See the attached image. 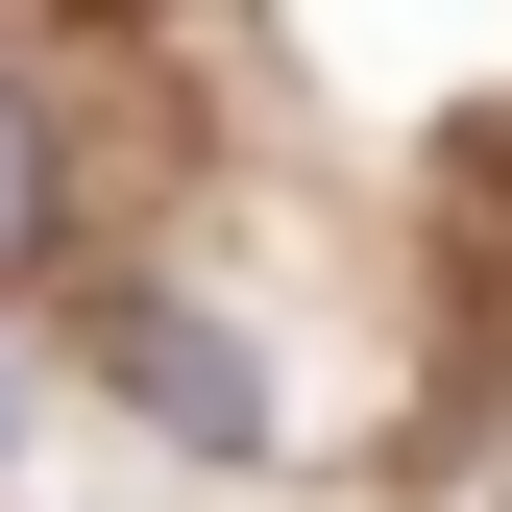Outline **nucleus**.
<instances>
[{
  "mask_svg": "<svg viewBox=\"0 0 512 512\" xmlns=\"http://www.w3.org/2000/svg\"><path fill=\"white\" fill-rule=\"evenodd\" d=\"M0 464H25V366H0Z\"/></svg>",
  "mask_w": 512,
  "mask_h": 512,
  "instance_id": "7ed1b4c3",
  "label": "nucleus"
},
{
  "mask_svg": "<svg viewBox=\"0 0 512 512\" xmlns=\"http://www.w3.org/2000/svg\"><path fill=\"white\" fill-rule=\"evenodd\" d=\"M74 244V122H49V74L0 49V269H49Z\"/></svg>",
  "mask_w": 512,
  "mask_h": 512,
  "instance_id": "f03ea898",
  "label": "nucleus"
},
{
  "mask_svg": "<svg viewBox=\"0 0 512 512\" xmlns=\"http://www.w3.org/2000/svg\"><path fill=\"white\" fill-rule=\"evenodd\" d=\"M98 366H122V415H171L196 464H269V366H244L196 293H122V317H98Z\"/></svg>",
  "mask_w": 512,
  "mask_h": 512,
  "instance_id": "f257e3e1",
  "label": "nucleus"
}]
</instances>
